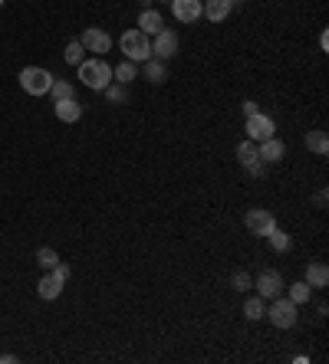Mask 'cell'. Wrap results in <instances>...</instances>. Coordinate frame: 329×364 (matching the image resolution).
Listing matches in <instances>:
<instances>
[{"label": "cell", "mask_w": 329, "mask_h": 364, "mask_svg": "<svg viewBox=\"0 0 329 364\" xmlns=\"http://www.w3.org/2000/svg\"><path fill=\"white\" fill-rule=\"evenodd\" d=\"M164 3H172V0H164Z\"/></svg>", "instance_id": "d6a6232c"}, {"label": "cell", "mask_w": 329, "mask_h": 364, "mask_svg": "<svg viewBox=\"0 0 329 364\" xmlns=\"http://www.w3.org/2000/svg\"><path fill=\"white\" fill-rule=\"evenodd\" d=\"M106 99H109L112 105H122V102H129V86H122V82H109V86L102 89Z\"/></svg>", "instance_id": "603a6c76"}, {"label": "cell", "mask_w": 329, "mask_h": 364, "mask_svg": "<svg viewBox=\"0 0 329 364\" xmlns=\"http://www.w3.org/2000/svg\"><path fill=\"white\" fill-rule=\"evenodd\" d=\"M267 240H270V247H274L276 253H286V249L293 247V240H290V233H284L280 226H274V230L267 233Z\"/></svg>", "instance_id": "44dd1931"}, {"label": "cell", "mask_w": 329, "mask_h": 364, "mask_svg": "<svg viewBox=\"0 0 329 364\" xmlns=\"http://www.w3.org/2000/svg\"><path fill=\"white\" fill-rule=\"evenodd\" d=\"M36 263H40L43 269H53L56 263H59V256H56V249L43 247V249H36Z\"/></svg>", "instance_id": "484cf974"}, {"label": "cell", "mask_w": 329, "mask_h": 364, "mask_svg": "<svg viewBox=\"0 0 329 364\" xmlns=\"http://www.w3.org/2000/svg\"><path fill=\"white\" fill-rule=\"evenodd\" d=\"M284 292V279L276 269H263L260 276H257V296L260 299H276Z\"/></svg>", "instance_id": "30bf717a"}, {"label": "cell", "mask_w": 329, "mask_h": 364, "mask_svg": "<svg viewBox=\"0 0 329 364\" xmlns=\"http://www.w3.org/2000/svg\"><path fill=\"white\" fill-rule=\"evenodd\" d=\"M260 158V154H257V141H241V145H237V161H241L244 168H247V164H253V161Z\"/></svg>", "instance_id": "cb8c5ba5"}, {"label": "cell", "mask_w": 329, "mask_h": 364, "mask_svg": "<svg viewBox=\"0 0 329 364\" xmlns=\"http://www.w3.org/2000/svg\"><path fill=\"white\" fill-rule=\"evenodd\" d=\"M257 112H260V105H257L253 99H247V102H244V115L251 118V115H257Z\"/></svg>", "instance_id": "f546056e"}, {"label": "cell", "mask_w": 329, "mask_h": 364, "mask_svg": "<svg viewBox=\"0 0 329 364\" xmlns=\"http://www.w3.org/2000/svg\"><path fill=\"white\" fill-rule=\"evenodd\" d=\"M50 96H53V102H56V99H69V96H73V86H69V82H63V79H59V82L53 79V86H50Z\"/></svg>", "instance_id": "4316f807"}, {"label": "cell", "mask_w": 329, "mask_h": 364, "mask_svg": "<svg viewBox=\"0 0 329 364\" xmlns=\"http://www.w3.org/2000/svg\"><path fill=\"white\" fill-rule=\"evenodd\" d=\"M0 7H4V0H0Z\"/></svg>", "instance_id": "836d02e7"}, {"label": "cell", "mask_w": 329, "mask_h": 364, "mask_svg": "<svg viewBox=\"0 0 329 364\" xmlns=\"http://www.w3.org/2000/svg\"><path fill=\"white\" fill-rule=\"evenodd\" d=\"M145 79H148V82H155V86H162L164 79H168V66H164L162 59L148 56V59H145Z\"/></svg>", "instance_id": "e0dca14e"}, {"label": "cell", "mask_w": 329, "mask_h": 364, "mask_svg": "<svg viewBox=\"0 0 329 364\" xmlns=\"http://www.w3.org/2000/svg\"><path fill=\"white\" fill-rule=\"evenodd\" d=\"M307 282L313 289H326L329 286V266L326 263H309L307 266Z\"/></svg>", "instance_id": "2e32d148"}, {"label": "cell", "mask_w": 329, "mask_h": 364, "mask_svg": "<svg viewBox=\"0 0 329 364\" xmlns=\"http://www.w3.org/2000/svg\"><path fill=\"white\" fill-rule=\"evenodd\" d=\"M76 69H79V82H83L86 89H92V92H102V89L112 82V66L106 63L102 56H96V59H83Z\"/></svg>", "instance_id": "6da1fadb"}, {"label": "cell", "mask_w": 329, "mask_h": 364, "mask_svg": "<svg viewBox=\"0 0 329 364\" xmlns=\"http://www.w3.org/2000/svg\"><path fill=\"white\" fill-rule=\"evenodd\" d=\"M66 279H69V266H66V263H56L53 269H46V272H43L40 286H36V296H40L43 302L59 299V292H63V286H66Z\"/></svg>", "instance_id": "3957f363"}, {"label": "cell", "mask_w": 329, "mask_h": 364, "mask_svg": "<svg viewBox=\"0 0 329 364\" xmlns=\"http://www.w3.org/2000/svg\"><path fill=\"white\" fill-rule=\"evenodd\" d=\"M244 315H247L251 321H260L263 315H267V305H263L260 296H251V299L244 302Z\"/></svg>", "instance_id": "ffe728a7"}, {"label": "cell", "mask_w": 329, "mask_h": 364, "mask_svg": "<svg viewBox=\"0 0 329 364\" xmlns=\"http://www.w3.org/2000/svg\"><path fill=\"white\" fill-rule=\"evenodd\" d=\"M50 86H53V73L50 69H40V66L20 69V89L27 96H50Z\"/></svg>", "instance_id": "277c9868"}, {"label": "cell", "mask_w": 329, "mask_h": 364, "mask_svg": "<svg viewBox=\"0 0 329 364\" xmlns=\"http://www.w3.org/2000/svg\"><path fill=\"white\" fill-rule=\"evenodd\" d=\"M139 30H142L145 36H155V33H162V30H164V17H162L158 10H152V7H148V10L139 13Z\"/></svg>", "instance_id": "5bb4252c"}, {"label": "cell", "mask_w": 329, "mask_h": 364, "mask_svg": "<svg viewBox=\"0 0 329 364\" xmlns=\"http://www.w3.org/2000/svg\"><path fill=\"white\" fill-rule=\"evenodd\" d=\"M63 59L69 66H79L83 59H86V46L79 43V40H73V43H66V50H63Z\"/></svg>", "instance_id": "7402d4cb"}, {"label": "cell", "mask_w": 329, "mask_h": 364, "mask_svg": "<svg viewBox=\"0 0 329 364\" xmlns=\"http://www.w3.org/2000/svg\"><path fill=\"white\" fill-rule=\"evenodd\" d=\"M257 154H260L267 164H276V161H284L286 158V145L280 138H267L257 145Z\"/></svg>", "instance_id": "4fadbf2b"}, {"label": "cell", "mask_w": 329, "mask_h": 364, "mask_svg": "<svg viewBox=\"0 0 329 364\" xmlns=\"http://www.w3.org/2000/svg\"><path fill=\"white\" fill-rule=\"evenodd\" d=\"M135 75H139V69H135V63H132V59H122L119 66H112V82H122V86H129Z\"/></svg>", "instance_id": "ac0fdd59"}, {"label": "cell", "mask_w": 329, "mask_h": 364, "mask_svg": "<svg viewBox=\"0 0 329 364\" xmlns=\"http://www.w3.org/2000/svg\"><path fill=\"white\" fill-rule=\"evenodd\" d=\"M152 56H155V59H162V63H168L172 56H178V33H175V30L155 33V40H152Z\"/></svg>", "instance_id": "8992f818"}, {"label": "cell", "mask_w": 329, "mask_h": 364, "mask_svg": "<svg viewBox=\"0 0 329 364\" xmlns=\"http://www.w3.org/2000/svg\"><path fill=\"white\" fill-rule=\"evenodd\" d=\"M247 174H253V177H263V174H267V161L257 158L253 164H247Z\"/></svg>", "instance_id": "83f0119b"}, {"label": "cell", "mask_w": 329, "mask_h": 364, "mask_svg": "<svg viewBox=\"0 0 329 364\" xmlns=\"http://www.w3.org/2000/svg\"><path fill=\"white\" fill-rule=\"evenodd\" d=\"M241 3H244V0H230V7H241Z\"/></svg>", "instance_id": "1f68e13d"}, {"label": "cell", "mask_w": 329, "mask_h": 364, "mask_svg": "<svg viewBox=\"0 0 329 364\" xmlns=\"http://www.w3.org/2000/svg\"><path fill=\"white\" fill-rule=\"evenodd\" d=\"M201 17H208L211 23H220V20H227V13H230V0H201Z\"/></svg>", "instance_id": "9a60e30c"}, {"label": "cell", "mask_w": 329, "mask_h": 364, "mask_svg": "<svg viewBox=\"0 0 329 364\" xmlns=\"http://www.w3.org/2000/svg\"><path fill=\"white\" fill-rule=\"evenodd\" d=\"M79 43L86 46V53L102 56V53H109L112 50V36L106 30H99V27H89V30L79 36Z\"/></svg>", "instance_id": "9c48e42d"}, {"label": "cell", "mask_w": 329, "mask_h": 364, "mask_svg": "<svg viewBox=\"0 0 329 364\" xmlns=\"http://www.w3.org/2000/svg\"><path fill=\"white\" fill-rule=\"evenodd\" d=\"M274 131H276V125H274V118H270V115L257 112V115L247 118V138L257 141V145L267 141V138H274Z\"/></svg>", "instance_id": "52a82bcc"}, {"label": "cell", "mask_w": 329, "mask_h": 364, "mask_svg": "<svg viewBox=\"0 0 329 364\" xmlns=\"http://www.w3.org/2000/svg\"><path fill=\"white\" fill-rule=\"evenodd\" d=\"M56 118L59 122H66V125H73V122H79L83 118V105L76 102V96H69V99H56Z\"/></svg>", "instance_id": "7c38bea8"}, {"label": "cell", "mask_w": 329, "mask_h": 364, "mask_svg": "<svg viewBox=\"0 0 329 364\" xmlns=\"http://www.w3.org/2000/svg\"><path fill=\"white\" fill-rule=\"evenodd\" d=\"M274 302V305H270V309H267V315H263V319H270V325H274V328H293L296 325V319H300V315H296V302L290 299V296H276V299H270Z\"/></svg>", "instance_id": "5b68a950"}, {"label": "cell", "mask_w": 329, "mask_h": 364, "mask_svg": "<svg viewBox=\"0 0 329 364\" xmlns=\"http://www.w3.org/2000/svg\"><path fill=\"white\" fill-rule=\"evenodd\" d=\"M253 279L247 276V272H234V289H251Z\"/></svg>", "instance_id": "f1b7e54d"}, {"label": "cell", "mask_w": 329, "mask_h": 364, "mask_svg": "<svg viewBox=\"0 0 329 364\" xmlns=\"http://www.w3.org/2000/svg\"><path fill=\"white\" fill-rule=\"evenodd\" d=\"M244 224H247V230H251L253 236H267V233H270V230L276 226V220H274V214H270V210H263V207H253V210H247Z\"/></svg>", "instance_id": "ba28073f"}, {"label": "cell", "mask_w": 329, "mask_h": 364, "mask_svg": "<svg viewBox=\"0 0 329 364\" xmlns=\"http://www.w3.org/2000/svg\"><path fill=\"white\" fill-rule=\"evenodd\" d=\"M309 296H313V286H309L307 279H300V282H293L290 286V299L300 305V302H309Z\"/></svg>", "instance_id": "d4e9b609"}, {"label": "cell", "mask_w": 329, "mask_h": 364, "mask_svg": "<svg viewBox=\"0 0 329 364\" xmlns=\"http://www.w3.org/2000/svg\"><path fill=\"white\" fill-rule=\"evenodd\" d=\"M201 0H172V13H175L178 23H195L201 20Z\"/></svg>", "instance_id": "8fae6325"}, {"label": "cell", "mask_w": 329, "mask_h": 364, "mask_svg": "<svg viewBox=\"0 0 329 364\" xmlns=\"http://www.w3.org/2000/svg\"><path fill=\"white\" fill-rule=\"evenodd\" d=\"M307 148L313 151V154H319V158H326V154H329V138H326V131H323V129L309 131V135H307Z\"/></svg>", "instance_id": "d6986e66"}, {"label": "cell", "mask_w": 329, "mask_h": 364, "mask_svg": "<svg viewBox=\"0 0 329 364\" xmlns=\"http://www.w3.org/2000/svg\"><path fill=\"white\" fill-rule=\"evenodd\" d=\"M119 46H122V53H125V59H132V63H145V59L152 56V40H148L139 27L122 33Z\"/></svg>", "instance_id": "7a4b0ae2"}, {"label": "cell", "mask_w": 329, "mask_h": 364, "mask_svg": "<svg viewBox=\"0 0 329 364\" xmlns=\"http://www.w3.org/2000/svg\"><path fill=\"white\" fill-rule=\"evenodd\" d=\"M139 3H142V10H148V7H152L155 0H139Z\"/></svg>", "instance_id": "4dcf8cb0"}]
</instances>
